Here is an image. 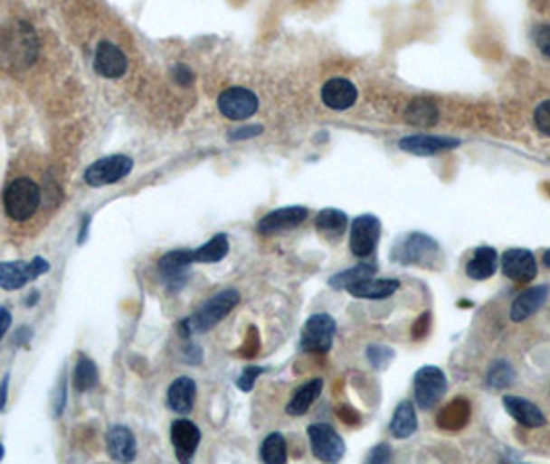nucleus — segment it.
<instances>
[{
	"label": "nucleus",
	"instance_id": "f257e3e1",
	"mask_svg": "<svg viewBox=\"0 0 550 464\" xmlns=\"http://www.w3.org/2000/svg\"><path fill=\"white\" fill-rule=\"evenodd\" d=\"M238 302H241V293L236 289H223V292L215 293L197 311H193L178 324V335L188 339L194 332H207L215 324H220L238 306Z\"/></svg>",
	"mask_w": 550,
	"mask_h": 464
},
{
	"label": "nucleus",
	"instance_id": "f03ea898",
	"mask_svg": "<svg viewBox=\"0 0 550 464\" xmlns=\"http://www.w3.org/2000/svg\"><path fill=\"white\" fill-rule=\"evenodd\" d=\"M38 35L25 21L13 23L9 32H5L3 38H0V54H3V62L9 69L21 70L32 67L35 58H38Z\"/></svg>",
	"mask_w": 550,
	"mask_h": 464
},
{
	"label": "nucleus",
	"instance_id": "7ed1b4c3",
	"mask_svg": "<svg viewBox=\"0 0 550 464\" xmlns=\"http://www.w3.org/2000/svg\"><path fill=\"white\" fill-rule=\"evenodd\" d=\"M42 202L40 186L32 178H14L3 192L5 213L13 221H27L38 211Z\"/></svg>",
	"mask_w": 550,
	"mask_h": 464
},
{
	"label": "nucleus",
	"instance_id": "20e7f679",
	"mask_svg": "<svg viewBox=\"0 0 550 464\" xmlns=\"http://www.w3.org/2000/svg\"><path fill=\"white\" fill-rule=\"evenodd\" d=\"M133 159L127 155H108L104 159L93 162L90 168L85 170L83 180L87 186L101 188L110 186L125 180L130 172H133Z\"/></svg>",
	"mask_w": 550,
	"mask_h": 464
},
{
	"label": "nucleus",
	"instance_id": "39448f33",
	"mask_svg": "<svg viewBox=\"0 0 550 464\" xmlns=\"http://www.w3.org/2000/svg\"><path fill=\"white\" fill-rule=\"evenodd\" d=\"M50 271V263L42 256H35L33 260H17V263H0V289L5 292H17V289L25 287L29 281H35L42 274Z\"/></svg>",
	"mask_w": 550,
	"mask_h": 464
},
{
	"label": "nucleus",
	"instance_id": "423d86ee",
	"mask_svg": "<svg viewBox=\"0 0 550 464\" xmlns=\"http://www.w3.org/2000/svg\"><path fill=\"white\" fill-rule=\"evenodd\" d=\"M336 320L329 314H315L304 324L300 335L302 351L308 353H327L336 339Z\"/></svg>",
	"mask_w": 550,
	"mask_h": 464
},
{
	"label": "nucleus",
	"instance_id": "0eeeda50",
	"mask_svg": "<svg viewBox=\"0 0 550 464\" xmlns=\"http://www.w3.org/2000/svg\"><path fill=\"white\" fill-rule=\"evenodd\" d=\"M310 450L323 462H339L346 454V444L339 433L327 423H313L308 427Z\"/></svg>",
	"mask_w": 550,
	"mask_h": 464
},
{
	"label": "nucleus",
	"instance_id": "6e6552de",
	"mask_svg": "<svg viewBox=\"0 0 550 464\" xmlns=\"http://www.w3.org/2000/svg\"><path fill=\"white\" fill-rule=\"evenodd\" d=\"M447 393L445 374L439 367L426 366L414 376V396L420 409H432Z\"/></svg>",
	"mask_w": 550,
	"mask_h": 464
},
{
	"label": "nucleus",
	"instance_id": "1a4fd4ad",
	"mask_svg": "<svg viewBox=\"0 0 550 464\" xmlns=\"http://www.w3.org/2000/svg\"><path fill=\"white\" fill-rule=\"evenodd\" d=\"M439 246L432 237L424 234L405 236L394 250V260L402 264H431L437 256Z\"/></svg>",
	"mask_w": 550,
	"mask_h": 464
},
{
	"label": "nucleus",
	"instance_id": "9d476101",
	"mask_svg": "<svg viewBox=\"0 0 550 464\" xmlns=\"http://www.w3.org/2000/svg\"><path fill=\"white\" fill-rule=\"evenodd\" d=\"M217 107L228 120H246L259 110V99L246 87H228L217 97Z\"/></svg>",
	"mask_w": 550,
	"mask_h": 464
},
{
	"label": "nucleus",
	"instance_id": "9b49d317",
	"mask_svg": "<svg viewBox=\"0 0 550 464\" xmlns=\"http://www.w3.org/2000/svg\"><path fill=\"white\" fill-rule=\"evenodd\" d=\"M381 237V221L375 215H360L352 221L350 250L354 256L368 258L375 252Z\"/></svg>",
	"mask_w": 550,
	"mask_h": 464
},
{
	"label": "nucleus",
	"instance_id": "f8f14e48",
	"mask_svg": "<svg viewBox=\"0 0 550 464\" xmlns=\"http://www.w3.org/2000/svg\"><path fill=\"white\" fill-rule=\"evenodd\" d=\"M93 69L104 79H120L127 75L128 60L122 50L112 42H100L93 56Z\"/></svg>",
	"mask_w": 550,
	"mask_h": 464
},
{
	"label": "nucleus",
	"instance_id": "ddd939ff",
	"mask_svg": "<svg viewBox=\"0 0 550 464\" xmlns=\"http://www.w3.org/2000/svg\"><path fill=\"white\" fill-rule=\"evenodd\" d=\"M501 268L505 277H509L516 283H530L538 274V264L530 250L524 248H511L503 254Z\"/></svg>",
	"mask_w": 550,
	"mask_h": 464
},
{
	"label": "nucleus",
	"instance_id": "4468645a",
	"mask_svg": "<svg viewBox=\"0 0 550 464\" xmlns=\"http://www.w3.org/2000/svg\"><path fill=\"white\" fill-rule=\"evenodd\" d=\"M308 209L304 207H284L278 211L267 213L263 219L259 221L257 231L261 236H271V234H281V231L299 227L300 223L307 221Z\"/></svg>",
	"mask_w": 550,
	"mask_h": 464
},
{
	"label": "nucleus",
	"instance_id": "2eb2a0df",
	"mask_svg": "<svg viewBox=\"0 0 550 464\" xmlns=\"http://www.w3.org/2000/svg\"><path fill=\"white\" fill-rule=\"evenodd\" d=\"M170 440L174 446V454L180 462H191L194 452H197L201 441V430L188 419H178L172 423Z\"/></svg>",
	"mask_w": 550,
	"mask_h": 464
},
{
	"label": "nucleus",
	"instance_id": "dca6fc26",
	"mask_svg": "<svg viewBox=\"0 0 550 464\" xmlns=\"http://www.w3.org/2000/svg\"><path fill=\"white\" fill-rule=\"evenodd\" d=\"M321 99L325 106L331 107V110L344 112V110H350V107L356 104L358 89H356V85H354L352 81H347V79H342V77L329 79V81L325 83L321 89Z\"/></svg>",
	"mask_w": 550,
	"mask_h": 464
},
{
	"label": "nucleus",
	"instance_id": "f3484780",
	"mask_svg": "<svg viewBox=\"0 0 550 464\" xmlns=\"http://www.w3.org/2000/svg\"><path fill=\"white\" fill-rule=\"evenodd\" d=\"M191 264H194V258H193V250H172L168 254H164L162 258H159L157 263V271L159 274H162V279L168 283V285L172 287H178L183 285L186 274H188V268H191Z\"/></svg>",
	"mask_w": 550,
	"mask_h": 464
},
{
	"label": "nucleus",
	"instance_id": "a211bd4d",
	"mask_svg": "<svg viewBox=\"0 0 550 464\" xmlns=\"http://www.w3.org/2000/svg\"><path fill=\"white\" fill-rule=\"evenodd\" d=\"M106 450L114 462H133L137 459L135 433L125 425H112L106 433Z\"/></svg>",
	"mask_w": 550,
	"mask_h": 464
},
{
	"label": "nucleus",
	"instance_id": "6ab92c4d",
	"mask_svg": "<svg viewBox=\"0 0 550 464\" xmlns=\"http://www.w3.org/2000/svg\"><path fill=\"white\" fill-rule=\"evenodd\" d=\"M460 144L458 139H447V136H431V135H414L405 136L400 141V149L408 151L412 155H439L449 149H455Z\"/></svg>",
	"mask_w": 550,
	"mask_h": 464
},
{
	"label": "nucleus",
	"instance_id": "aec40b11",
	"mask_svg": "<svg viewBox=\"0 0 550 464\" xmlns=\"http://www.w3.org/2000/svg\"><path fill=\"white\" fill-rule=\"evenodd\" d=\"M194 396H197V384L188 376H180V378L174 380L168 388V407L178 413V415H186L194 407Z\"/></svg>",
	"mask_w": 550,
	"mask_h": 464
},
{
	"label": "nucleus",
	"instance_id": "412c9836",
	"mask_svg": "<svg viewBox=\"0 0 550 464\" xmlns=\"http://www.w3.org/2000/svg\"><path fill=\"white\" fill-rule=\"evenodd\" d=\"M550 295V289L546 285H536L532 289H527L521 295H517V300L513 302L511 306V320L513 322H524L536 314L542 306H545Z\"/></svg>",
	"mask_w": 550,
	"mask_h": 464
},
{
	"label": "nucleus",
	"instance_id": "4be33fe9",
	"mask_svg": "<svg viewBox=\"0 0 550 464\" xmlns=\"http://www.w3.org/2000/svg\"><path fill=\"white\" fill-rule=\"evenodd\" d=\"M503 404L509 415L516 419L517 423H521L524 427H542L546 425V417L545 413L540 411V407H536L534 403L526 401V398L521 396H505Z\"/></svg>",
	"mask_w": 550,
	"mask_h": 464
},
{
	"label": "nucleus",
	"instance_id": "5701e85b",
	"mask_svg": "<svg viewBox=\"0 0 550 464\" xmlns=\"http://www.w3.org/2000/svg\"><path fill=\"white\" fill-rule=\"evenodd\" d=\"M498 268V254L490 246H480L472 254V258L466 264V274L474 281H484L490 279Z\"/></svg>",
	"mask_w": 550,
	"mask_h": 464
},
{
	"label": "nucleus",
	"instance_id": "b1692460",
	"mask_svg": "<svg viewBox=\"0 0 550 464\" xmlns=\"http://www.w3.org/2000/svg\"><path fill=\"white\" fill-rule=\"evenodd\" d=\"M400 289V281L397 279H365L356 283V285L347 287L346 292L358 300H385V297L394 295Z\"/></svg>",
	"mask_w": 550,
	"mask_h": 464
},
{
	"label": "nucleus",
	"instance_id": "393cba45",
	"mask_svg": "<svg viewBox=\"0 0 550 464\" xmlns=\"http://www.w3.org/2000/svg\"><path fill=\"white\" fill-rule=\"evenodd\" d=\"M323 390V380L321 378H313L308 380L307 384H302V386L296 390L294 396L289 398L286 413L292 417H300L307 413L310 407H313V403L318 398Z\"/></svg>",
	"mask_w": 550,
	"mask_h": 464
},
{
	"label": "nucleus",
	"instance_id": "a878e982",
	"mask_svg": "<svg viewBox=\"0 0 550 464\" xmlns=\"http://www.w3.org/2000/svg\"><path fill=\"white\" fill-rule=\"evenodd\" d=\"M389 430H391V436L397 438V440H405V438L414 436L416 430H418V419H416L414 404L408 403V401L397 404V409L394 413V419H391V423H389Z\"/></svg>",
	"mask_w": 550,
	"mask_h": 464
},
{
	"label": "nucleus",
	"instance_id": "bb28decb",
	"mask_svg": "<svg viewBox=\"0 0 550 464\" xmlns=\"http://www.w3.org/2000/svg\"><path fill=\"white\" fill-rule=\"evenodd\" d=\"M230 252V242L226 234H217L209 242L199 246L197 250H193L194 263H220L228 256Z\"/></svg>",
	"mask_w": 550,
	"mask_h": 464
},
{
	"label": "nucleus",
	"instance_id": "cd10ccee",
	"mask_svg": "<svg viewBox=\"0 0 550 464\" xmlns=\"http://www.w3.org/2000/svg\"><path fill=\"white\" fill-rule=\"evenodd\" d=\"M405 120L412 126H432L439 120V110L431 99H414L408 106V110H405Z\"/></svg>",
	"mask_w": 550,
	"mask_h": 464
},
{
	"label": "nucleus",
	"instance_id": "c85d7f7f",
	"mask_svg": "<svg viewBox=\"0 0 550 464\" xmlns=\"http://www.w3.org/2000/svg\"><path fill=\"white\" fill-rule=\"evenodd\" d=\"M376 273V264L373 263H360L356 266L347 268V271L336 274V277L329 279V285L333 289H347L352 285H356V283L365 281V279H371L373 274Z\"/></svg>",
	"mask_w": 550,
	"mask_h": 464
},
{
	"label": "nucleus",
	"instance_id": "c756f323",
	"mask_svg": "<svg viewBox=\"0 0 550 464\" xmlns=\"http://www.w3.org/2000/svg\"><path fill=\"white\" fill-rule=\"evenodd\" d=\"M347 227V217L337 209H325L317 217V229L327 237H339Z\"/></svg>",
	"mask_w": 550,
	"mask_h": 464
},
{
	"label": "nucleus",
	"instance_id": "7c9ffc66",
	"mask_svg": "<svg viewBox=\"0 0 550 464\" xmlns=\"http://www.w3.org/2000/svg\"><path fill=\"white\" fill-rule=\"evenodd\" d=\"M72 384H75L77 393H87L98 384V367L85 355H79L75 372H72Z\"/></svg>",
	"mask_w": 550,
	"mask_h": 464
},
{
	"label": "nucleus",
	"instance_id": "2f4dec72",
	"mask_svg": "<svg viewBox=\"0 0 550 464\" xmlns=\"http://www.w3.org/2000/svg\"><path fill=\"white\" fill-rule=\"evenodd\" d=\"M261 460L267 464L288 462V448L281 433H270V436L263 440V444H261Z\"/></svg>",
	"mask_w": 550,
	"mask_h": 464
},
{
	"label": "nucleus",
	"instance_id": "473e14b6",
	"mask_svg": "<svg viewBox=\"0 0 550 464\" xmlns=\"http://www.w3.org/2000/svg\"><path fill=\"white\" fill-rule=\"evenodd\" d=\"M468 417H469V407L466 403L458 401L443 411V415H441V425H443L445 430H458V427L468 422Z\"/></svg>",
	"mask_w": 550,
	"mask_h": 464
},
{
	"label": "nucleus",
	"instance_id": "72a5a7b5",
	"mask_svg": "<svg viewBox=\"0 0 550 464\" xmlns=\"http://www.w3.org/2000/svg\"><path fill=\"white\" fill-rule=\"evenodd\" d=\"M513 378H516L513 367L507 364V361H498V364L492 366V369L488 372V386L501 390V388L511 386Z\"/></svg>",
	"mask_w": 550,
	"mask_h": 464
},
{
	"label": "nucleus",
	"instance_id": "f704fd0d",
	"mask_svg": "<svg viewBox=\"0 0 550 464\" xmlns=\"http://www.w3.org/2000/svg\"><path fill=\"white\" fill-rule=\"evenodd\" d=\"M394 351L389 349V347H383V345H373L368 347L366 351V357L371 359V364L375 367H385L391 359H394Z\"/></svg>",
	"mask_w": 550,
	"mask_h": 464
},
{
	"label": "nucleus",
	"instance_id": "c9c22d12",
	"mask_svg": "<svg viewBox=\"0 0 550 464\" xmlns=\"http://www.w3.org/2000/svg\"><path fill=\"white\" fill-rule=\"evenodd\" d=\"M534 125L545 136H550V99L540 104L534 112Z\"/></svg>",
	"mask_w": 550,
	"mask_h": 464
},
{
	"label": "nucleus",
	"instance_id": "e433bc0d",
	"mask_svg": "<svg viewBox=\"0 0 550 464\" xmlns=\"http://www.w3.org/2000/svg\"><path fill=\"white\" fill-rule=\"evenodd\" d=\"M265 369L263 367H255V366H249L244 369V372L241 374V378L236 380V386L242 390V393H251L252 386H255V380L259 378L261 374H263Z\"/></svg>",
	"mask_w": 550,
	"mask_h": 464
},
{
	"label": "nucleus",
	"instance_id": "4c0bfd02",
	"mask_svg": "<svg viewBox=\"0 0 550 464\" xmlns=\"http://www.w3.org/2000/svg\"><path fill=\"white\" fill-rule=\"evenodd\" d=\"M170 75L174 79V83L183 85V87H191L194 81V72L186 67V64H174Z\"/></svg>",
	"mask_w": 550,
	"mask_h": 464
},
{
	"label": "nucleus",
	"instance_id": "58836bf2",
	"mask_svg": "<svg viewBox=\"0 0 550 464\" xmlns=\"http://www.w3.org/2000/svg\"><path fill=\"white\" fill-rule=\"evenodd\" d=\"M64 403H67V376H62L61 382H58L56 393H54V415L61 417Z\"/></svg>",
	"mask_w": 550,
	"mask_h": 464
},
{
	"label": "nucleus",
	"instance_id": "ea45409f",
	"mask_svg": "<svg viewBox=\"0 0 550 464\" xmlns=\"http://www.w3.org/2000/svg\"><path fill=\"white\" fill-rule=\"evenodd\" d=\"M536 46H538L542 54L550 58V25L538 29V33H536Z\"/></svg>",
	"mask_w": 550,
	"mask_h": 464
},
{
	"label": "nucleus",
	"instance_id": "a19ab883",
	"mask_svg": "<svg viewBox=\"0 0 550 464\" xmlns=\"http://www.w3.org/2000/svg\"><path fill=\"white\" fill-rule=\"evenodd\" d=\"M391 460V448L389 444H379L375 446L371 454H368V462L371 464H381V462H389Z\"/></svg>",
	"mask_w": 550,
	"mask_h": 464
},
{
	"label": "nucleus",
	"instance_id": "79ce46f5",
	"mask_svg": "<svg viewBox=\"0 0 550 464\" xmlns=\"http://www.w3.org/2000/svg\"><path fill=\"white\" fill-rule=\"evenodd\" d=\"M261 133H263V126H259V125H255V126H244V128L234 130V133L230 135V139L232 141H242V139H251V136H257Z\"/></svg>",
	"mask_w": 550,
	"mask_h": 464
},
{
	"label": "nucleus",
	"instance_id": "37998d69",
	"mask_svg": "<svg viewBox=\"0 0 550 464\" xmlns=\"http://www.w3.org/2000/svg\"><path fill=\"white\" fill-rule=\"evenodd\" d=\"M11 311L6 310V308H0V340L5 339V335H6V330L11 329Z\"/></svg>",
	"mask_w": 550,
	"mask_h": 464
},
{
	"label": "nucleus",
	"instance_id": "c03bdc74",
	"mask_svg": "<svg viewBox=\"0 0 550 464\" xmlns=\"http://www.w3.org/2000/svg\"><path fill=\"white\" fill-rule=\"evenodd\" d=\"M9 382H11V376L5 374L3 382H0V411H5V407H6V398H9Z\"/></svg>",
	"mask_w": 550,
	"mask_h": 464
},
{
	"label": "nucleus",
	"instance_id": "a18cd8bd",
	"mask_svg": "<svg viewBox=\"0 0 550 464\" xmlns=\"http://www.w3.org/2000/svg\"><path fill=\"white\" fill-rule=\"evenodd\" d=\"M29 337H32V330H29V329H27V326H24V329H21V330H19V335H17V339H14V343H17V345H25Z\"/></svg>",
	"mask_w": 550,
	"mask_h": 464
},
{
	"label": "nucleus",
	"instance_id": "49530a36",
	"mask_svg": "<svg viewBox=\"0 0 550 464\" xmlns=\"http://www.w3.org/2000/svg\"><path fill=\"white\" fill-rule=\"evenodd\" d=\"M87 227H90V217H85L83 219V227H81V234H79V239L77 242L81 244V242H85V236H87Z\"/></svg>",
	"mask_w": 550,
	"mask_h": 464
},
{
	"label": "nucleus",
	"instance_id": "de8ad7c7",
	"mask_svg": "<svg viewBox=\"0 0 550 464\" xmlns=\"http://www.w3.org/2000/svg\"><path fill=\"white\" fill-rule=\"evenodd\" d=\"M38 295H40L38 292H33V295H29V300H27V306H33V303H35V302H38Z\"/></svg>",
	"mask_w": 550,
	"mask_h": 464
},
{
	"label": "nucleus",
	"instance_id": "09e8293b",
	"mask_svg": "<svg viewBox=\"0 0 550 464\" xmlns=\"http://www.w3.org/2000/svg\"><path fill=\"white\" fill-rule=\"evenodd\" d=\"M545 264L550 268V250L545 252Z\"/></svg>",
	"mask_w": 550,
	"mask_h": 464
},
{
	"label": "nucleus",
	"instance_id": "8fccbe9b",
	"mask_svg": "<svg viewBox=\"0 0 550 464\" xmlns=\"http://www.w3.org/2000/svg\"><path fill=\"white\" fill-rule=\"evenodd\" d=\"M3 456H5V448H3V444H0V460H3Z\"/></svg>",
	"mask_w": 550,
	"mask_h": 464
}]
</instances>
